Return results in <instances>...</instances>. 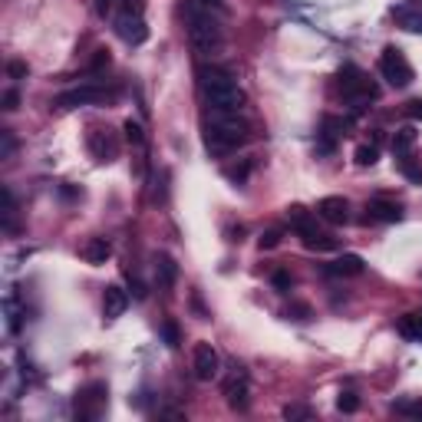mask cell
I'll use <instances>...</instances> for the list:
<instances>
[{
    "label": "cell",
    "instance_id": "35",
    "mask_svg": "<svg viewBox=\"0 0 422 422\" xmlns=\"http://www.w3.org/2000/svg\"><path fill=\"white\" fill-rule=\"evenodd\" d=\"M274 287H277V290H290V274H287V271H274Z\"/></svg>",
    "mask_w": 422,
    "mask_h": 422
},
{
    "label": "cell",
    "instance_id": "15",
    "mask_svg": "<svg viewBox=\"0 0 422 422\" xmlns=\"http://www.w3.org/2000/svg\"><path fill=\"white\" fill-rule=\"evenodd\" d=\"M363 257L360 254H340L333 264H327V274L330 277H356V274H363Z\"/></svg>",
    "mask_w": 422,
    "mask_h": 422
},
{
    "label": "cell",
    "instance_id": "37",
    "mask_svg": "<svg viewBox=\"0 0 422 422\" xmlns=\"http://www.w3.org/2000/svg\"><path fill=\"white\" fill-rule=\"evenodd\" d=\"M399 162H403V172H406L409 179H412V181H422V172H419V168H416V165H412L409 159H399Z\"/></svg>",
    "mask_w": 422,
    "mask_h": 422
},
{
    "label": "cell",
    "instance_id": "14",
    "mask_svg": "<svg viewBox=\"0 0 422 422\" xmlns=\"http://www.w3.org/2000/svg\"><path fill=\"white\" fill-rule=\"evenodd\" d=\"M125 307H129V294L122 290L119 284H109L103 294V316L106 320H116V316L125 314Z\"/></svg>",
    "mask_w": 422,
    "mask_h": 422
},
{
    "label": "cell",
    "instance_id": "41",
    "mask_svg": "<svg viewBox=\"0 0 422 422\" xmlns=\"http://www.w3.org/2000/svg\"><path fill=\"white\" fill-rule=\"evenodd\" d=\"M192 3H198V7H205V10H214L221 0H192Z\"/></svg>",
    "mask_w": 422,
    "mask_h": 422
},
{
    "label": "cell",
    "instance_id": "18",
    "mask_svg": "<svg viewBox=\"0 0 422 422\" xmlns=\"http://www.w3.org/2000/svg\"><path fill=\"white\" fill-rule=\"evenodd\" d=\"M412 145H416V129H412V125L396 129V136H392V155H396V159H406Z\"/></svg>",
    "mask_w": 422,
    "mask_h": 422
},
{
    "label": "cell",
    "instance_id": "32",
    "mask_svg": "<svg viewBox=\"0 0 422 422\" xmlns=\"http://www.w3.org/2000/svg\"><path fill=\"white\" fill-rule=\"evenodd\" d=\"M27 73H30V70H27V63H20V60L7 63V76H10V79H23Z\"/></svg>",
    "mask_w": 422,
    "mask_h": 422
},
{
    "label": "cell",
    "instance_id": "28",
    "mask_svg": "<svg viewBox=\"0 0 422 422\" xmlns=\"http://www.w3.org/2000/svg\"><path fill=\"white\" fill-rule=\"evenodd\" d=\"M396 412L412 416V419H422V399H406V403H396Z\"/></svg>",
    "mask_w": 422,
    "mask_h": 422
},
{
    "label": "cell",
    "instance_id": "27",
    "mask_svg": "<svg viewBox=\"0 0 422 422\" xmlns=\"http://www.w3.org/2000/svg\"><path fill=\"white\" fill-rule=\"evenodd\" d=\"M336 409H340V412H356V409H360L356 392H340V396H336Z\"/></svg>",
    "mask_w": 422,
    "mask_h": 422
},
{
    "label": "cell",
    "instance_id": "17",
    "mask_svg": "<svg viewBox=\"0 0 422 422\" xmlns=\"http://www.w3.org/2000/svg\"><path fill=\"white\" fill-rule=\"evenodd\" d=\"M83 257H86L90 264H106V261L112 257V244L106 241V238H90V244L83 248Z\"/></svg>",
    "mask_w": 422,
    "mask_h": 422
},
{
    "label": "cell",
    "instance_id": "13",
    "mask_svg": "<svg viewBox=\"0 0 422 422\" xmlns=\"http://www.w3.org/2000/svg\"><path fill=\"white\" fill-rule=\"evenodd\" d=\"M90 152L96 162H112V159L119 155V142L109 136V132L96 129V132H90Z\"/></svg>",
    "mask_w": 422,
    "mask_h": 422
},
{
    "label": "cell",
    "instance_id": "22",
    "mask_svg": "<svg viewBox=\"0 0 422 422\" xmlns=\"http://www.w3.org/2000/svg\"><path fill=\"white\" fill-rule=\"evenodd\" d=\"M3 228L7 231H17V201H14V192L3 188Z\"/></svg>",
    "mask_w": 422,
    "mask_h": 422
},
{
    "label": "cell",
    "instance_id": "21",
    "mask_svg": "<svg viewBox=\"0 0 422 422\" xmlns=\"http://www.w3.org/2000/svg\"><path fill=\"white\" fill-rule=\"evenodd\" d=\"M396 20L406 27V30H416V33H422V7L419 10H409V7H403V10H396Z\"/></svg>",
    "mask_w": 422,
    "mask_h": 422
},
{
    "label": "cell",
    "instance_id": "39",
    "mask_svg": "<svg viewBox=\"0 0 422 422\" xmlns=\"http://www.w3.org/2000/svg\"><path fill=\"white\" fill-rule=\"evenodd\" d=\"M112 3H116V0H96V14L109 17V14H112Z\"/></svg>",
    "mask_w": 422,
    "mask_h": 422
},
{
    "label": "cell",
    "instance_id": "38",
    "mask_svg": "<svg viewBox=\"0 0 422 422\" xmlns=\"http://www.w3.org/2000/svg\"><path fill=\"white\" fill-rule=\"evenodd\" d=\"M316 152H320V155H330V152H333V136H327V132H323V139L316 142Z\"/></svg>",
    "mask_w": 422,
    "mask_h": 422
},
{
    "label": "cell",
    "instance_id": "40",
    "mask_svg": "<svg viewBox=\"0 0 422 422\" xmlns=\"http://www.w3.org/2000/svg\"><path fill=\"white\" fill-rule=\"evenodd\" d=\"M406 116H409V119H422V103H419V99H416V103H409Z\"/></svg>",
    "mask_w": 422,
    "mask_h": 422
},
{
    "label": "cell",
    "instance_id": "3",
    "mask_svg": "<svg viewBox=\"0 0 422 422\" xmlns=\"http://www.w3.org/2000/svg\"><path fill=\"white\" fill-rule=\"evenodd\" d=\"M185 17H188V40H192V50H195L198 57H214V53L221 50V40H225V37H221V23L211 17V10L198 7L192 0H188Z\"/></svg>",
    "mask_w": 422,
    "mask_h": 422
},
{
    "label": "cell",
    "instance_id": "42",
    "mask_svg": "<svg viewBox=\"0 0 422 422\" xmlns=\"http://www.w3.org/2000/svg\"><path fill=\"white\" fill-rule=\"evenodd\" d=\"M419 7H422V0H419Z\"/></svg>",
    "mask_w": 422,
    "mask_h": 422
},
{
    "label": "cell",
    "instance_id": "5",
    "mask_svg": "<svg viewBox=\"0 0 422 422\" xmlns=\"http://www.w3.org/2000/svg\"><path fill=\"white\" fill-rule=\"evenodd\" d=\"M379 73H383V79H386L390 86H396V90H403V86L412 83V66H409V60L403 57V50H396V46H386V50H383V57H379Z\"/></svg>",
    "mask_w": 422,
    "mask_h": 422
},
{
    "label": "cell",
    "instance_id": "8",
    "mask_svg": "<svg viewBox=\"0 0 422 422\" xmlns=\"http://www.w3.org/2000/svg\"><path fill=\"white\" fill-rule=\"evenodd\" d=\"M103 406H106V383H90L76 396V416L79 419H99Z\"/></svg>",
    "mask_w": 422,
    "mask_h": 422
},
{
    "label": "cell",
    "instance_id": "12",
    "mask_svg": "<svg viewBox=\"0 0 422 422\" xmlns=\"http://www.w3.org/2000/svg\"><path fill=\"white\" fill-rule=\"evenodd\" d=\"M366 221H386V225L403 221V208L396 201H390V198H373L366 205Z\"/></svg>",
    "mask_w": 422,
    "mask_h": 422
},
{
    "label": "cell",
    "instance_id": "25",
    "mask_svg": "<svg viewBox=\"0 0 422 422\" xmlns=\"http://www.w3.org/2000/svg\"><path fill=\"white\" fill-rule=\"evenodd\" d=\"M14 152H17V139L10 129H0V159L7 162V159H14Z\"/></svg>",
    "mask_w": 422,
    "mask_h": 422
},
{
    "label": "cell",
    "instance_id": "34",
    "mask_svg": "<svg viewBox=\"0 0 422 422\" xmlns=\"http://www.w3.org/2000/svg\"><path fill=\"white\" fill-rule=\"evenodd\" d=\"M0 103H3V109H7V112H14L17 106H20V92H17V90H7V92H3V99H0Z\"/></svg>",
    "mask_w": 422,
    "mask_h": 422
},
{
    "label": "cell",
    "instance_id": "9",
    "mask_svg": "<svg viewBox=\"0 0 422 422\" xmlns=\"http://www.w3.org/2000/svg\"><path fill=\"white\" fill-rule=\"evenodd\" d=\"M251 396V386H248V373H244L241 366H234V373L225 379V399L231 409H238V412H244L248 409V399Z\"/></svg>",
    "mask_w": 422,
    "mask_h": 422
},
{
    "label": "cell",
    "instance_id": "11",
    "mask_svg": "<svg viewBox=\"0 0 422 422\" xmlns=\"http://www.w3.org/2000/svg\"><path fill=\"white\" fill-rule=\"evenodd\" d=\"M316 218H323V221H330V225H347L350 221L347 198H340V195L320 198V201H316Z\"/></svg>",
    "mask_w": 422,
    "mask_h": 422
},
{
    "label": "cell",
    "instance_id": "16",
    "mask_svg": "<svg viewBox=\"0 0 422 422\" xmlns=\"http://www.w3.org/2000/svg\"><path fill=\"white\" fill-rule=\"evenodd\" d=\"M155 281H159V287H175V281H179V264L172 261L168 254H155Z\"/></svg>",
    "mask_w": 422,
    "mask_h": 422
},
{
    "label": "cell",
    "instance_id": "36",
    "mask_svg": "<svg viewBox=\"0 0 422 422\" xmlns=\"http://www.w3.org/2000/svg\"><path fill=\"white\" fill-rule=\"evenodd\" d=\"M122 10H129V14H142V10H145V0H122Z\"/></svg>",
    "mask_w": 422,
    "mask_h": 422
},
{
    "label": "cell",
    "instance_id": "26",
    "mask_svg": "<svg viewBox=\"0 0 422 422\" xmlns=\"http://www.w3.org/2000/svg\"><path fill=\"white\" fill-rule=\"evenodd\" d=\"M162 340H165V347H179L181 343V333H179V323H175V320H165V323H162Z\"/></svg>",
    "mask_w": 422,
    "mask_h": 422
},
{
    "label": "cell",
    "instance_id": "31",
    "mask_svg": "<svg viewBox=\"0 0 422 422\" xmlns=\"http://www.w3.org/2000/svg\"><path fill=\"white\" fill-rule=\"evenodd\" d=\"M248 172H251V165L244 162V165H231V168H225V175L231 181H238V185H244V179H248Z\"/></svg>",
    "mask_w": 422,
    "mask_h": 422
},
{
    "label": "cell",
    "instance_id": "20",
    "mask_svg": "<svg viewBox=\"0 0 422 422\" xmlns=\"http://www.w3.org/2000/svg\"><path fill=\"white\" fill-rule=\"evenodd\" d=\"M353 125V119H347V116H323V132L327 136H347V129Z\"/></svg>",
    "mask_w": 422,
    "mask_h": 422
},
{
    "label": "cell",
    "instance_id": "1",
    "mask_svg": "<svg viewBox=\"0 0 422 422\" xmlns=\"http://www.w3.org/2000/svg\"><path fill=\"white\" fill-rule=\"evenodd\" d=\"M241 142H248V122L238 119V112H211L205 132V145L211 155H228Z\"/></svg>",
    "mask_w": 422,
    "mask_h": 422
},
{
    "label": "cell",
    "instance_id": "4",
    "mask_svg": "<svg viewBox=\"0 0 422 422\" xmlns=\"http://www.w3.org/2000/svg\"><path fill=\"white\" fill-rule=\"evenodd\" d=\"M336 83H340L343 99H347V103H353L356 109H363L366 103H373V99L379 96L376 83H373V79H366V73H363V70H356V66H343V70L336 73Z\"/></svg>",
    "mask_w": 422,
    "mask_h": 422
},
{
    "label": "cell",
    "instance_id": "2",
    "mask_svg": "<svg viewBox=\"0 0 422 422\" xmlns=\"http://www.w3.org/2000/svg\"><path fill=\"white\" fill-rule=\"evenodd\" d=\"M201 92H205V103L211 106V112H241L244 92L234 83V76H228L225 70H205Z\"/></svg>",
    "mask_w": 422,
    "mask_h": 422
},
{
    "label": "cell",
    "instance_id": "29",
    "mask_svg": "<svg viewBox=\"0 0 422 422\" xmlns=\"http://www.w3.org/2000/svg\"><path fill=\"white\" fill-rule=\"evenodd\" d=\"M261 251H274V248H277V244H281V231H277V228H271V231H264V234H261Z\"/></svg>",
    "mask_w": 422,
    "mask_h": 422
},
{
    "label": "cell",
    "instance_id": "24",
    "mask_svg": "<svg viewBox=\"0 0 422 422\" xmlns=\"http://www.w3.org/2000/svg\"><path fill=\"white\" fill-rule=\"evenodd\" d=\"M379 162V145H356V165H376Z\"/></svg>",
    "mask_w": 422,
    "mask_h": 422
},
{
    "label": "cell",
    "instance_id": "23",
    "mask_svg": "<svg viewBox=\"0 0 422 422\" xmlns=\"http://www.w3.org/2000/svg\"><path fill=\"white\" fill-rule=\"evenodd\" d=\"M122 132H125V142H129V145H136V149H142V145H145V132H142V125H139V122H125V125H122Z\"/></svg>",
    "mask_w": 422,
    "mask_h": 422
},
{
    "label": "cell",
    "instance_id": "30",
    "mask_svg": "<svg viewBox=\"0 0 422 422\" xmlns=\"http://www.w3.org/2000/svg\"><path fill=\"white\" fill-rule=\"evenodd\" d=\"M314 412L307 406H301V403H290V406H284V419H310Z\"/></svg>",
    "mask_w": 422,
    "mask_h": 422
},
{
    "label": "cell",
    "instance_id": "7",
    "mask_svg": "<svg viewBox=\"0 0 422 422\" xmlns=\"http://www.w3.org/2000/svg\"><path fill=\"white\" fill-rule=\"evenodd\" d=\"M116 33H119V40H125L129 46H142L145 40H149V27H145V17L122 10V14L116 17Z\"/></svg>",
    "mask_w": 422,
    "mask_h": 422
},
{
    "label": "cell",
    "instance_id": "33",
    "mask_svg": "<svg viewBox=\"0 0 422 422\" xmlns=\"http://www.w3.org/2000/svg\"><path fill=\"white\" fill-rule=\"evenodd\" d=\"M109 66V50H96V57H92V73H99V70H106Z\"/></svg>",
    "mask_w": 422,
    "mask_h": 422
},
{
    "label": "cell",
    "instance_id": "19",
    "mask_svg": "<svg viewBox=\"0 0 422 422\" xmlns=\"http://www.w3.org/2000/svg\"><path fill=\"white\" fill-rule=\"evenodd\" d=\"M399 333L406 340H422V314H409L399 320Z\"/></svg>",
    "mask_w": 422,
    "mask_h": 422
},
{
    "label": "cell",
    "instance_id": "10",
    "mask_svg": "<svg viewBox=\"0 0 422 422\" xmlns=\"http://www.w3.org/2000/svg\"><path fill=\"white\" fill-rule=\"evenodd\" d=\"M218 370H221L218 350L211 347V343H198L195 347V376L201 379V383H211V379L218 376Z\"/></svg>",
    "mask_w": 422,
    "mask_h": 422
},
{
    "label": "cell",
    "instance_id": "6",
    "mask_svg": "<svg viewBox=\"0 0 422 422\" xmlns=\"http://www.w3.org/2000/svg\"><path fill=\"white\" fill-rule=\"evenodd\" d=\"M106 99H112V92L96 86V83H86V86H76V90H66L57 96V109H76V106H99Z\"/></svg>",
    "mask_w": 422,
    "mask_h": 422
}]
</instances>
